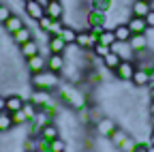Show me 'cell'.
I'll return each mask as SVG.
<instances>
[{
    "label": "cell",
    "instance_id": "obj_39",
    "mask_svg": "<svg viewBox=\"0 0 154 152\" xmlns=\"http://www.w3.org/2000/svg\"><path fill=\"white\" fill-rule=\"evenodd\" d=\"M143 20H146V24H148V28H154V11H152V9L148 11V15L143 17Z\"/></svg>",
    "mask_w": 154,
    "mask_h": 152
},
{
    "label": "cell",
    "instance_id": "obj_4",
    "mask_svg": "<svg viewBox=\"0 0 154 152\" xmlns=\"http://www.w3.org/2000/svg\"><path fill=\"white\" fill-rule=\"evenodd\" d=\"M135 71H137V64H135V60H122L120 67L113 71V75H116L120 82H131L133 75H135Z\"/></svg>",
    "mask_w": 154,
    "mask_h": 152
},
{
    "label": "cell",
    "instance_id": "obj_2",
    "mask_svg": "<svg viewBox=\"0 0 154 152\" xmlns=\"http://www.w3.org/2000/svg\"><path fill=\"white\" fill-rule=\"evenodd\" d=\"M58 97L64 105H71L75 111L86 107V97L79 88H73V86H58Z\"/></svg>",
    "mask_w": 154,
    "mask_h": 152
},
{
    "label": "cell",
    "instance_id": "obj_38",
    "mask_svg": "<svg viewBox=\"0 0 154 152\" xmlns=\"http://www.w3.org/2000/svg\"><path fill=\"white\" fill-rule=\"evenodd\" d=\"M148 146H150V141H137L133 152H148Z\"/></svg>",
    "mask_w": 154,
    "mask_h": 152
},
{
    "label": "cell",
    "instance_id": "obj_15",
    "mask_svg": "<svg viewBox=\"0 0 154 152\" xmlns=\"http://www.w3.org/2000/svg\"><path fill=\"white\" fill-rule=\"evenodd\" d=\"M126 26H128V30H131L133 34H146V32H148V24H146L143 17L131 15V20L126 22Z\"/></svg>",
    "mask_w": 154,
    "mask_h": 152
},
{
    "label": "cell",
    "instance_id": "obj_6",
    "mask_svg": "<svg viewBox=\"0 0 154 152\" xmlns=\"http://www.w3.org/2000/svg\"><path fill=\"white\" fill-rule=\"evenodd\" d=\"M137 88H148L152 82H154V71H143V69H137L131 79Z\"/></svg>",
    "mask_w": 154,
    "mask_h": 152
},
{
    "label": "cell",
    "instance_id": "obj_45",
    "mask_svg": "<svg viewBox=\"0 0 154 152\" xmlns=\"http://www.w3.org/2000/svg\"><path fill=\"white\" fill-rule=\"evenodd\" d=\"M24 2H30V0H24Z\"/></svg>",
    "mask_w": 154,
    "mask_h": 152
},
{
    "label": "cell",
    "instance_id": "obj_13",
    "mask_svg": "<svg viewBox=\"0 0 154 152\" xmlns=\"http://www.w3.org/2000/svg\"><path fill=\"white\" fill-rule=\"evenodd\" d=\"M128 45H131V49L135 54H139V51H146L150 47V39H148V34H133Z\"/></svg>",
    "mask_w": 154,
    "mask_h": 152
},
{
    "label": "cell",
    "instance_id": "obj_40",
    "mask_svg": "<svg viewBox=\"0 0 154 152\" xmlns=\"http://www.w3.org/2000/svg\"><path fill=\"white\" fill-rule=\"evenodd\" d=\"M5 103H7V97H0V111H5Z\"/></svg>",
    "mask_w": 154,
    "mask_h": 152
},
{
    "label": "cell",
    "instance_id": "obj_32",
    "mask_svg": "<svg viewBox=\"0 0 154 152\" xmlns=\"http://www.w3.org/2000/svg\"><path fill=\"white\" fill-rule=\"evenodd\" d=\"M92 51H94V56H96L99 60H103L107 54H111V47H109V45H103V43H96V45L92 47Z\"/></svg>",
    "mask_w": 154,
    "mask_h": 152
},
{
    "label": "cell",
    "instance_id": "obj_5",
    "mask_svg": "<svg viewBox=\"0 0 154 152\" xmlns=\"http://www.w3.org/2000/svg\"><path fill=\"white\" fill-rule=\"evenodd\" d=\"M94 26H105L107 28V13L90 9L86 13V28H94Z\"/></svg>",
    "mask_w": 154,
    "mask_h": 152
},
{
    "label": "cell",
    "instance_id": "obj_11",
    "mask_svg": "<svg viewBox=\"0 0 154 152\" xmlns=\"http://www.w3.org/2000/svg\"><path fill=\"white\" fill-rule=\"evenodd\" d=\"M111 51H113V54H118V56H120V60H135V51H133L131 45L124 43V41H116V43L111 45Z\"/></svg>",
    "mask_w": 154,
    "mask_h": 152
},
{
    "label": "cell",
    "instance_id": "obj_35",
    "mask_svg": "<svg viewBox=\"0 0 154 152\" xmlns=\"http://www.w3.org/2000/svg\"><path fill=\"white\" fill-rule=\"evenodd\" d=\"M135 146H137V139H133V137H126L118 150H120V152H133V150H135Z\"/></svg>",
    "mask_w": 154,
    "mask_h": 152
},
{
    "label": "cell",
    "instance_id": "obj_23",
    "mask_svg": "<svg viewBox=\"0 0 154 152\" xmlns=\"http://www.w3.org/2000/svg\"><path fill=\"white\" fill-rule=\"evenodd\" d=\"M30 39H32V30H30L28 26H24V28H19V30H17V32L13 34V41H15V43H17L19 47H22L24 43H28Z\"/></svg>",
    "mask_w": 154,
    "mask_h": 152
},
{
    "label": "cell",
    "instance_id": "obj_42",
    "mask_svg": "<svg viewBox=\"0 0 154 152\" xmlns=\"http://www.w3.org/2000/svg\"><path fill=\"white\" fill-rule=\"evenodd\" d=\"M148 141H150V144L154 146V129H152V133H150V139H148Z\"/></svg>",
    "mask_w": 154,
    "mask_h": 152
},
{
    "label": "cell",
    "instance_id": "obj_41",
    "mask_svg": "<svg viewBox=\"0 0 154 152\" xmlns=\"http://www.w3.org/2000/svg\"><path fill=\"white\" fill-rule=\"evenodd\" d=\"M148 109H150V116H152V113H154V99H150V107Z\"/></svg>",
    "mask_w": 154,
    "mask_h": 152
},
{
    "label": "cell",
    "instance_id": "obj_16",
    "mask_svg": "<svg viewBox=\"0 0 154 152\" xmlns=\"http://www.w3.org/2000/svg\"><path fill=\"white\" fill-rule=\"evenodd\" d=\"M148 11H150L148 0H133L131 2V15H135V17H146Z\"/></svg>",
    "mask_w": 154,
    "mask_h": 152
},
{
    "label": "cell",
    "instance_id": "obj_34",
    "mask_svg": "<svg viewBox=\"0 0 154 152\" xmlns=\"http://www.w3.org/2000/svg\"><path fill=\"white\" fill-rule=\"evenodd\" d=\"M11 118H13V124H17V126H22V124H28V118H26V113L19 109V111H13L11 113Z\"/></svg>",
    "mask_w": 154,
    "mask_h": 152
},
{
    "label": "cell",
    "instance_id": "obj_26",
    "mask_svg": "<svg viewBox=\"0 0 154 152\" xmlns=\"http://www.w3.org/2000/svg\"><path fill=\"white\" fill-rule=\"evenodd\" d=\"M101 62H103V67H105L107 71H116V69L120 67V62H122V60H120V56H118V54H113V51H111V54H107V56H105Z\"/></svg>",
    "mask_w": 154,
    "mask_h": 152
},
{
    "label": "cell",
    "instance_id": "obj_14",
    "mask_svg": "<svg viewBox=\"0 0 154 152\" xmlns=\"http://www.w3.org/2000/svg\"><path fill=\"white\" fill-rule=\"evenodd\" d=\"M66 67V60H64V54H51L47 58V69L54 71V73H62Z\"/></svg>",
    "mask_w": 154,
    "mask_h": 152
},
{
    "label": "cell",
    "instance_id": "obj_46",
    "mask_svg": "<svg viewBox=\"0 0 154 152\" xmlns=\"http://www.w3.org/2000/svg\"><path fill=\"white\" fill-rule=\"evenodd\" d=\"M148 2H152V0H148Z\"/></svg>",
    "mask_w": 154,
    "mask_h": 152
},
{
    "label": "cell",
    "instance_id": "obj_17",
    "mask_svg": "<svg viewBox=\"0 0 154 152\" xmlns=\"http://www.w3.org/2000/svg\"><path fill=\"white\" fill-rule=\"evenodd\" d=\"M24 97H19V94H11V97H7V103H5V109L9 111V113H13V111H19L24 107Z\"/></svg>",
    "mask_w": 154,
    "mask_h": 152
},
{
    "label": "cell",
    "instance_id": "obj_30",
    "mask_svg": "<svg viewBox=\"0 0 154 152\" xmlns=\"http://www.w3.org/2000/svg\"><path fill=\"white\" fill-rule=\"evenodd\" d=\"M99 43L109 45V47L116 43V34H113V30H111V28H105V30L101 32V36H99Z\"/></svg>",
    "mask_w": 154,
    "mask_h": 152
},
{
    "label": "cell",
    "instance_id": "obj_1",
    "mask_svg": "<svg viewBox=\"0 0 154 152\" xmlns=\"http://www.w3.org/2000/svg\"><path fill=\"white\" fill-rule=\"evenodd\" d=\"M30 84L34 86V90H56L58 86H60V73H54L49 69L41 71V73H32V77H30Z\"/></svg>",
    "mask_w": 154,
    "mask_h": 152
},
{
    "label": "cell",
    "instance_id": "obj_31",
    "mask_svg": "<svg viewBox=\"0 0 154 152\" xmlns=\"http://www.w3.org/2000/svg\"><path fill=\"white\" fill-rule=\"evenodd\" d=\"M88 107H90V105H86V107H82V109H77V118H79L82 124H92V122H94V120H92V113H90Z\"/></svg>",
    "mask_w": 154,
    "mask_h": 152
},
{
    "label": "cell",
    "instance_id": "obj_19",
    "mask_svg": "<svg viewBox=\"0 0 154 152\" xmlns=\"http://www.w3.org/2000/svg\"><path fill=\"white\" fill-rule=\"evenodd\" d=\"M47 47H49L51 54H64L69 45L60 39V36H49V39H47Z\"/></svg>",
    "mask_w": 154,
    "mask_h": 152
},
{
    "label": "cell",
    "instance_id": "obj_9",
    "mask_svg": "<svg viewBox=\"0 0 154 152\" xmlns=\"http://www.w3.org/2000/svg\"><path fill=\"white\" fill-rule=\"evenodd\" d=\"M26 15L30 17V20L38 22L45 15V5L38 2V0H30V2H26Z\"/></svg>",
    "mask_w": 154,
    "mask_h": 152
},
{
    "label": "cell",
    "instance_id": "obj_27",
    "mask_svg": "<svg viewBox=\"0 0 154 152\" xmlns=\"http://www.w3.org/2000/svg\"><path fill=\"white\" fill-rule=\"evenodd\" d=\"M90 9L101 11V13H109L113 9V0H90Z\"/></svg>",
    "mask_w": 154,
    "mask_h": 152
},
{
    "label": "cell",
    "instance_id": "obj_29",
    "mask_svg": "<svg viewBox=\"0 0 154 152\" xmlns=\"http://www.w3.org/2000/svg\"><path fill=\"white\" fill-rule=\"evenodd\" d=\"M15 124H13V118H11V113L5 109V111H0V133H5V131H9V129H13Z\"/></svg>",
    "mask_w": 154,
    "mask_h": 152
},
{
    "label": "cell",
    "instance_id": "obj_8",
    "mask_svg": "<svg viewBox=\"0 0 154 152\" xmlns=\"http://www.w3.org/2000/svg\"><path fill=\"white\" fill-rule=\"evenodd\" d=\"M28 101H32L38 109H43L45 105H49V103H54V99H51V92H47V90H32V94L28 97Z\"/></svg>",
    "mask_w": 154,
    "mask_h": 152
},
{
    "label": "cell",
    "instance_id": "obj_25",
    "mask_svg": "<svg viewBox=\"0 0 154 152\" xmlns=\"http://www.w3.org/2000/svg\"><path fill=\"white\" fill-rule=\"evenodd\" d=\"M126 137H128V133H126V131H122V129H116V131L111 133V135H109L107 139H109L111 148H120V146H122V141H124Z\"/></svg>",
    "mask_w": 154,
    "mask_h": 152
},
{
    "label": "cell",
    "instance_id": "obj_36",
    "mask_svg": "<svg viewBox=\"0 0 154 152\" xmlns=\"http://www.w3.org/2000/svg\"><path fill=\"white\" fill-rule=\"evenodd\" d=\"M11 15H13V13H11V9H9L7 5H0V24H5Z\"/></svg>",
    "mask_w": 154,
    "mask_h": 152
},
{
    "label": "cell",
    "instance_id": "obj_44",
    "mask_svg": "<svg viewBox=\"0 0 154 152\" xmlns=\"http://www.w3.org/2000/svg\"><path fill=\"white\" fill-rule=\"evenodd\" d=\"M148 152H154V146H152V144L148 146Z\"/></svg>",
    "mask_w": 154,
    "mask_h": 152
},
{
    "label": "cell",
    "instance_id": "obj_20",
    "mask_svg": "<svg viewBox=\"0 0 154 152\" xmlns=\"http://www.w3.org/2000/svg\"><path fill=\"white\" fill-rule=\"evenodd\" d=\"M24 26H26V24H24V20H22L19 15H11L9 20L5 22V30H7L9 34H15L19 28H24Z\"/></svg>",
    "mask_w": 154,
    "mask_h": 152
},
{
    "label": "cell",
    "instance_id": "obj_12",
    "mask_svg": "<svg viewBox=\"0 0 154 152\" xmlns=\"http://www.w3.org/2000/svg\"><path fill=\"white\" fill-rule=\"evenodd\" d=\"M26 67H28L30 73H41V71L47 69V58L41 56V54H36L32 58H26Z\"/></svg>",
    "mask_w": 154,
    "mask_h": 152
},
{
    "label": "cell",
    "instance_id": "obj_7",
    "mask_svg": "<svg viewBox=\"0 0 154 152\" xmlns=\"http://www.w3.org/2000/svg\"><path fill=\"white\" fill-rule=\"evenodd\" d=\"M94 129H96V135H101V137H109L111 133L118 129V124H116L111 118H101V120H96V122H94Z\"/></svg>",
    "mask_w": 154,
    "mask_h": 152
},
{
    "label": "cell",
    "instance_id": "obj_18",
    "mask_svg": "<svg viewBox=\"0 0 154 152\" xmlns=\"http://www.w3.org/2000/svg\"><path fill=\"white\" fill-rule=\"evenodd\" d=\"M38 137H43V139H56V137H60V129H58V124L51 120L49 124H45L43 129H41V133H38Z\"/></svg>",
    "mask_w": 154,
    "mask_h": 152
},
{
    "label": "cell",
    "instance_id": "obj_43",
    "mask_svg": "<svg viewBox=\"0 0 154 152\" xmlns=\"http://www.w3.org/2000/svg\"><path fill=\"white\" fill-rule=\"evenodd\" d=\"M150 124H152V129H154V113H152V118H150Z\"/></svg>",
    "mask_w": 154,
    "mask_h": 152
},
{
    "label": "cell",
    "instance_id": "obj_3",
    "mask_svg": "<svg viewBox=\"0 0 154 152\" xmlns=\"http://www.w3.org/2000/svg\"><path fill=\"white\" fill-rule=\"evenodd\" d=\"M96 43H99V36H94L88 28H84V30H77V39H75V47H79L82 51H88V49H92Z\"/></svg>",
    "mask_w": 154,
    "mask_h": 152
},
{
    "label": "cell",
    "instance_id": "obj_24",
    "mask_svg": "<svg viewBox=\"0 0 154 152\" xmlns=\"http://www.w3.org/2000/svg\"><path fill=\"white\" fill-rule=\"evenodd\" d=\"M60 39L66 43V45H75V39H77V28H73V26H64L62 30H60Z\"/></svg>",
    "mask_w": 154,
    "mask_h": 152
},
{
    "label": "cell",
    "instance_id": "obj_21",
    "mask_svg": "<svg viewBox=\"0 0 154 152\" xmlns=\"http://www.w3.org/2000/svg\"><path fill=\"white\" fill-rule=\"evenodd\" d=\"M113 34H116V41H124V43H128L131 36H133V32L128 30L126 24H116L113 26Z\"/></svg>",
    "mask_w": 154,
    "mask_h": 152
},
{
    "label": "cell",
    "instance_id": "obj_28",
    "mask_svg": "<svg viewBox=\"0 0 154 152\" xmlns=\"http://www.w3.org/2000/svg\"><path fill=\"white\" fill-rule=\"evenodd\" d=\"M22 111L26 113L28 122H32V120L36 118V113H38V107H36V105H34L32 101H28V99H26V101H24V107H22Z\"/></svg>",
    "mask_w": 154,
    "mask_h": 152
},
{
    "label": "cell",
    "instance_id": "obj_22",
    "mask_svg": "<svg viewBox=\"0 0 154 152\" xmlns=\"http://www.w3.org/2000/svg\"><path fill=\"white\" fill-rule=\"evenodd\" d=\"M19 54H22L24 58H32V56H36L38 54V41L30 39L28 43H24L22 47H19Z\"/></svg>",
    "mask_w": 154,
    "mask_h": 152
},
{
    "label": "cell",
    "instance_id": "obj_37",
    "mask_svg": "<svg viewBox=\"0 0 154 152\" xmlns=\"http://www.w3.org/2000/svg\"><path fill=\"white\" fill-rule=\"evenodd\" d=\"M26 152H36V137L26 139Z\"/></svg>",
    "mask_w": 154,
    "mask_h": 152
},
{
    "label": "cell",
    "instance_id": "obj_33",
    "mask_svg": "<svg viewBox=\"0 0 154 152\" xmlns=\"http://www.w3.org/2000/svg\"><path fill=\"white\" fill-rule=\"evenodd\" d=\"M49 152H66V141L60 139V137H56L49 141Z\"/></svg>",
    "mask_w": 154,
    "mask_h": 152
},
{
    "label": "cell",
    "instance_id": "obj_10",
    "mask_svg": "<svg viewBox=\"0 0 154 152\" xmlns=\"http://www.w3.org/2000/svg\"><path fill=\"white\" fill-rule=\"evenodd\" d=\"M45 15L51 17V20H62L64 15V7L60 0H47L45 2Z\"/></svg>",
    "mask_w": 154,
    "mask_h": 152
}]
</instances>
